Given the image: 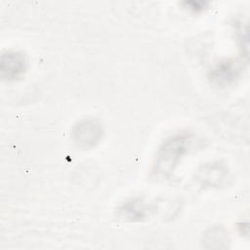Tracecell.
Instances as JSON below:
<instances>
[{
    "label": "cell",
    "instance_id": "cell-2",
    "mask_svg": "<svg viewBox=\"0 0 250 250\" xmlns=\"http://www.w3.org/2000/svg\"><path fill=\"white\" fill-rule=\"evenodd\" d=\"M104 134L103 125L95 119H83L77 122L71 132L74 144L84 149L95 146Z\"/></svg>",
    "mask_w": 250,
    "mask_h": 250
},
{
    "label": "cell",
    "instance_id": "cell-1",
    "mask_svg": "<svg viewBox=\"0 0 250 250\" xmlns=\"http://www.w3.org/2000/svg\"><path fill=\"white\" fill-rule=\"evenodd\" d=\"M194 135L189 132L177 133L166 139L159 146L151 173L157 179H167L176 170L182 159L192 147Z\"/></svg>",
    "mask_w": 250,
    "mask_h": 250
},
{
    "label": "cell",
    "instance_id": "cell-4",
    "mask_svg": "<svg viewBox=\"0 0 250 250\" xmlns=\"http://www.w3.org/2000/svg\"><path fill=\"white\" fill-rule=\"evenodd\" d=\"M150 211H152L151 206L147 205L141 198L131 199L122 204L119 209L121 218L130 222H140L145 220L149 216Z\"/></svg>",
    "mask_w": 250,
    "mask_h": 250
},
{
    "label": "cell",
    "instance_id": "cell-6",
    "mask_svg": "<svg viewBox=\"0 0 250 250\" xmlns=\"http://www.w3.org/2000/svg\"><path fill=\"white\" fill-rule=\"evenodd\" d=\"M185 8L192 11V12H201L207 8L208 2L206 1H185Z\"/></svg>",
    "mask_w": 250,
    "mask_h": 250
},
{
    "label": "cell",
    "instance_id": "cell-3",
    "mask_svg": "<svg viewBox=\"0 0 250 250\" xmlns=\"http://www.w3.org/2000/svg\"><path fill=\"white\" fill-rule=\"evenodd\" d=\"M27 68V59L21 51H6L0 59V74L4 80L14 81L21 78Z\"/></svg>",
    "mask_w": 250,
    "mask_h": 250
},
{
    "label": "cell",
    "instance_id": "cell-5",
    "mask_svg": "<svg viewBox=\"0 0 250 250\" xmlns=\"http://www.w3.org/2000/svg\"><path fill=\"white\" fill-rule=\"evenodd\" d=\"M239 67L234 61H226L218 63L211 71L212 80L218 84L229 83L237 78Z\"/></svg>",
    "mask_w": 250,
    "mask_h": 250
}]
</instances>
